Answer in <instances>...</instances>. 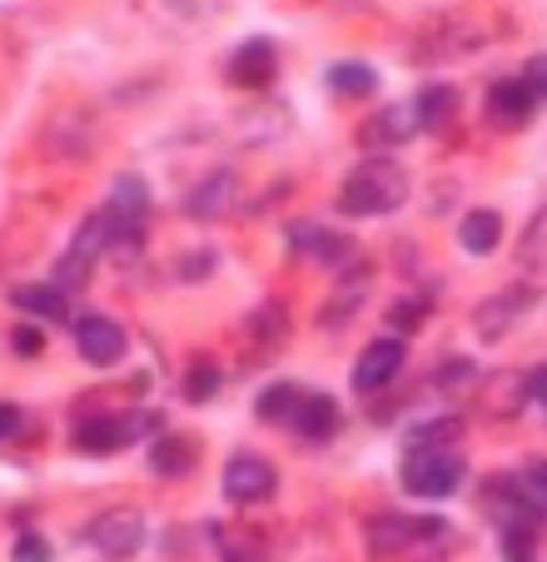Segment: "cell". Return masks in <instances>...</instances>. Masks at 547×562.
Listing matches in <instances>:
<instances>
[{
    "mask_svg": "<svg viewBox=\"0 0 547 562\" xmlns=\"http://www.w3.org/2000/svg\"><path fill=\"white\" fill-rule=\"evenodd\" d=\"M409 200V170L399 159H364L344 184H338V210L354 214V220H369V214H393Z\"/></svg>",
    "mask_w": 547,
    "mask_h": 562,
    "instance_id": "cell-1",
    "label": "cell"
},
{
    "mask_svg": "<svg viewBox=\"0 0 547 562\" xmlns=\"http://www.w3.org/2000/svg\"><path fill=\"white\" fill-rule=\"evenodd\" d=\"M399 477L413 498H448L464 483V458L453 443H409Z\"/></svg>",
    "mask_w": 547,
    "mask_h": 562,
    "instance_id": "cell-2",
    "label": "cell"
},
{
    "mask_svg": "<svg viewBox=\"0 0 547 562\" xmlns=\"http://www.w3.org/2000/svg\"><path fill=\"white\" fill-rule=\"evenodd\" d=\"M155 428H159V414H135V408L130 414H100L75 428V448H85V453H120V448L149 438Z\"/></svg>",
    "mask_w": 547,
    "mask_h": 562,
    "instance_id": "cell-3",
    "label": "cell"
},
{
    "mask_svg": "<svg viewBox=\"0 0 547 562\" xmlns=\"http://www.w3.org/2000/svg\"><path fill=\"white\" fill-rule=\"evenodd\" d=\"M443 532H448L443 518H413V513H383V518L364 522V538H369L373 552H403L428 538H443Z\"/></svg>",
    "mask_w": 547,
    "mask_h": 562,
    "instance_id": "cell-4",
    "label": "cell"
},
{
    "mask_svg": "<svg viewBox=\"0 0 547 562\" xmlns=\"http://www.w3.org/2000/svg\"><path fill=\"white\" fill-rule=\"evenodd\" d=\"M85 542L105 558H130V552L145 542V518L135 508H105L90 528H85Z\"/></svg>",
    "mask_w": 547,
    "mask_h": 562,
    "instance_id": "cell-5",
    "label": "cell"
},
{
    "mask_svg": "<svg viewBox=\"0 0 547 562\" xmlns=\"http://www.w3.org/2000/svg\"><path fill=\"white\" fill-rule=\"evenodd\" d=\"M75 349H80L85 363H96V369H115V363L125 359L130 339H125V329H120L115 318L90 314V318L75 324Z\"/></svg>",
    "mask_w": 547,
    "mask_h": 562,
    "instance_id": "cell-6",
    "label": "cell"
},
{
    "mask_svg": "<svg viewBox=\"0 0 547 562\" xmlns=\"http://www.w3.org/2000/svg\"><path fill=\"white\" fill-rule=\"evenodd\" d=\"M274 488H279V477H274L269 458L239 453L224 468V493H230L234 503H264V498H274Z\"/></svg>",
    "mask_w": 547,
    "mask_h": 562,
    "instance_id": "cell-7",
    "label": "cell"
},
{
    "mask_svg": "<svg viewBox=\"0 0 547 562\" xmlns=\"http://www.w3.org/2000/svg\"><path fill=\"white\" fill-rule=\"evenodd\" d=\"M403 369V339H379V344H369V349L358 353V363H354V389L369 398V393H379V389H389V379Z\"/></svg>",
    "mask_w": 547,
    "mask_h": 562,
    "instance_id": "cell-8",
    "label": "cell"
},
{
    "mask_svg": "<svg viewBox=\"0 0 547 562\" xmlns=\"http://www.w3.org/2000/svg\"><path fill=\"white\" fill-rule=\"evenodd\" d=\"M338 424H344V414H338V404L328 393H299V404H294V414H289L284 428H294V434L309 438V443H324V438L338 434Z\"/></svg>",
    "mask_w": 547,
    "mask_h": 562,
    "instance_id": "cell-9",
    "label": "cell"
},
{
    "mask_svg": "<svg viewBox=\"0 0 547 562\" xmlns=\"http://www.w3.org/2000/svg\"><path fill=\"white\" fill-rule=\"evenodd\" d=\"M537 110V95L527 90V80H498L488 90V125L498 130H523Z\"/></svg>",
    "mask_w": 547,
    "mask_h": 562,
    "instance_id": "cell-10",
    "label": "cell"
},
{
    "mask_svg": "<svg viewBox=\"0 0 547 562\" xmlns=\"http://www.w3.org/2000/svg\"><path fill=\"white\" fill-rule=\"evenodd\" d=\"M418 135V110L413 105H383L373 120L358 125V145L379 149V145H403V139Z\"/></svg>",
    "mask_w": 547,
    "mask_h": 562,
    "instance_id": "cell-11",
    "label": "cell"
},
{
    "mask_svg": "<svg viewBox=\"0 0 547 562\" xmlns=\"http://www.w3.org/2000/svg\"><path fill=\"white\" fill-rule=\"evenodd\" d=\"M274 70H279V55H274V45L269 41H244L239 50H234V60H230V86L264 90L274 80Z\"/></svg>",
    "mask_w": 547,
    "mask_h": 562,
    "instance_id": "cell-12",
    "label": "cell"
},
{
    "mask_svg": "<svg viewBox=\"0 0 547 562\" xmlns=\"http://www.w3.org/2000/svg\"><path fill=\"white\" fill-rule=\"evenodd\" d=\"M289 245H294V249H304V255H314V259H324V265H338V259H348V255H354V239H348V234L319 229V224H309V220L289 229Z\"/></svg>",
    "mask_w": 547,
    "mask_h": 562,
    "instance_id": "cell-13",
    "label": "cell"
},
{
    "mask_svg": "<svg viewBox=\"0 0 547 562\" xmlns=\"http://www.w3.org/2000/svg\"><path fill=\"white\" fill-rule=\"evenodd\" d=\"M498 239H503V220H498L493 210H468L464 220H458V245H464L468 255H493Z\"/></svg>",
    "mask_w": 547,
    "mask_h": 562,
    "instance_id": "cell-14",
    "label": "cell"
},
{
    "mask_svg": "<svg viewBox=\"0 0 547 562\" xmlns=\"http://www.w3.org/2000/svg\"><path fill=\"white\" fill-rule=\"evenodd\" d=\"M194 458H200V443H194V438H175V434H165L149 448V468H155L159 477H185L194 468Z\"/></svg>",
    "mask_w": 547,
    "mask_h": 562,
    "instance_id": "cell-15",
    "label": "cell"
},
{
    "mask_svg": "<svg viewBox=\"0 0 547 562\" xmlns=\"http://www.w3.org/2000/svg\"><path fill=\"white\" fill-rule=\"evenodd\" d=\"M328 90H338V95H348V100H369L373 90H379V75H373L369 65L344 60L328 70Z\"/></svg>",
    "mask_w": 547,
    "mask_h": 562,
    "instance_id": "cell-16",
    "label": "cell"
},
{
    "mask_svg": "<svg viewBox=\"0 0 547 562\" xmlns=\"http://www.w3.org/2000/svg\"><path fill=\"white\" fill-rule=\"evenodd\" d=\"M523 299H527L523 289H513V294H503V299H488V304L478 308V318H473V324H478V334H483V339H493V334H503L507 324H513V318L527 308Z\"/></svg>",
    "mask_w": 547,
    "mask_h": 562,
    "instance_id": "cell-17",
    "label": "cell"
},
{
    "mask_svg": "<svg viewBox=\"0 0 547 562\" xmlns=\"http://www.w3.org/2000/svg\"><path fill=\"white\" fill-rule=\"evenodd\" d=\"M15 308H25V314H41V318H65L70 314V304H65V289L60 284H21L15 289Z\"/></svg>",
    "mask_w": 547,
    "mask_h": 562,
    "instance_id": "cell-18",
    "label": "cell"
},
{
    "mask_svg": "<svg viewBox=\"0 0 547 562\" xmlns=\"http://www.w3.org/2000/svg\"><path fill=\"white\" fill-rule=\"evenodd\" d=\"M230 204H234V180L230 175H210V180L190 194V210L200 214V220H214V214H224Z\"/></svg>",
    "mask_w": 547,
    "mask_h": 562,
    "instance_id": "cell-19",
    "label": "cell"
},
{
    "mask_svg": "<svg viewBox=\"0 0 547 562\" xmlns=\"http://www.w3.org/2000/svg\"><path fill=\"white\" fill-rule=\"evenodd\" d=\"M453 105H458V90L453 86H428L423 90V100L413 110H418V130H443L453 115Z\"/></svg>",
    "mask_w": 547,
    "mask_h": 562,
    "instance_id": "cell-20",
    "label": "cell"
},
{
    "mask_svg": "<svg viewBox=\"0 0 547 562\" xmlns=\"http://www.w3.org/2000/svg\"><path fill=\"white\" fill-rule=\"evenodd\" d=\"M517 265H527L533 274H547V210L527 224V234L517 239Z\"/></svg>",
    "mask_w": 547,
    "mask_h": 562,
    "instance_id": "cell-21",
    "label": "cell"
},
{
    "mask_svg": "<svg viewBox=\"0 0 547 562\" xmlns=\"http://www.w3.org/2000/svg\"><path fill=\"white\" fill-rule=\"evenodd\" d=\"M214 393H220V363L194 359L190 373H185V398H190V404H210Z\"/></svg>",
    "mask_w": 547,
    "mask_h": 562,
    "instance_id": "cell-22",
    "label": "cell"
},
{
    "mask_svg": "<svg viewBox=\"0 0 547 562\" xmlns=\"http://www.w3.org/2000/svg\"><path fill=\"white\" fill-rule=\"evenodd\" d=\"M294 404H299V389H294V383H274L259 404H254V414H259L264 424H289Z\"/></svg>",
    "mask_w": 547,
    "mask_h": 562,
    "instance_id": "cell-23",
    "label": "cell"
},
{
    "mask_svg": "<svg viewBox=\"0 0 547 562\" xmlns=\"http://www.w3.org/2000/svg\"><path fill=\"white\" fill-rule=\"evenodd\" d=\"M523 404H527V393H523V383H517V373H498L493 389H488V408L503 414V418H513Z\"/></svg>",
    "mask_w": 547,
    "mask_h": 562,
    "instance_id": "cell-24",
    "label": "cell"
},
{
    "mask_svg": "<svg viewBox=\"0 0 547 562\" xmlns=\"http://www.w3.org/2000/svg\"><path fill=\"white\" fill-rule=\"evenodd\" d=\"M458 438H464V418H428L409 434V443H458Z\"/></svg>",
    "mask_w": 547,
    "mask_h": 562,
    "instance_id": "cell-25",
    "label": "cell"
},
{
    "mask_svg": "<svg viewBox=\"0 0 547 562\" xmlns=\"http://www.w3.org/2000/svg\"><path fill=\"white\" fill-rule=\"evenodd\" d=\"M90 265H96L90 255L70 249V255H65L60 265H55V284H60V289H85V284H90Z\"/></svg>",
    "mask_w": 547,
    "mask_h": 562,
    "instance_id": "cell-26",
    "label": "cell"
},
{
    "mask_svg": "<svg viewBox=\"0 0 547 562\" xmlns=\"http://www.w3.org/2000/svg\"><path fill=\"white\" fill-rule=\"evenodd\" d=\"M249 329H254V334H259V339L279 344V339H284V334H289V318H284V308H279V304H264V308H259V314H254V318H249Z\"/></svg>",
    "mask_w": 547,
    "mask_h": 562,
    "instance_id": "cell-27",
    "label": "cell"
},
{
    "mask_svg": "<svg viewBox=\"0 0 547 562\" xmlns=\"http://www.w3.org/2000/svg\"><path fill=\"white\" fill-rule=\"evenodd\" d=\"M523 488H527V503H543L547 508V458H533L523 468Z\"/></svg>",
    "mask_w": 547,
    "mask_h": 562,
    "instance_id": "cell-28",
    "label": "cell"
},
{
    "mask_svg": "<svg viewBox=\"0 0 547 562\" xmlns=\"http://www.w3.org/2000/svg\"><path fill=\"white\" fill-rule=\"evenodd\" d=\"M11 349L21 353V359H41V353H45V334L41 329H25V324H21V329H11Z\"/></svg>",
    "mask_w": 547,
    "mask_h": 562,
    "instance_id": "cell-29",
    "label": "cell"
},
{
    "mask_svg": "<svg viewBox=\"0 0 547 562\" xmlns=\"http://www.w3.org/2000/svg\"><path fill=\"white\" fill-rule=\"evenodd\" d=\"M523 80H527V90H533L537 100H547V55H533V60H527Z\"/></svg>",
    "mask_w": 547,
    "mask_h": 562,
    "instance_id": "cell-30",
    "label": "cell"
},
{
    "mask_svg": "<svg viewBox=\"0 0 547 562\" xmlns=\"http://www.w3.org/2000/svg\"><path fill=\"white\" fill-rule=\"evenodd\" d=\"M210 269H214V255L210 249H200V255H190L185 265H179V279H204Z\"/></svg>",
    "mask_w": 547,
    "mask_h": 562,
    "instance_id": "cell-31",
    "label": "cell"
},
{
    "mask_svg": "<svg viewBox=\"0 0 547 562\" xmlns=\"http://www.w3.org/2000/svg\"><path fill=\"white\" fill-rule=\"evenodd\" d=\"M523 393L533 398V404H547V363H537L533 373L523 379Z\"/></svg>",
    "mask_w": 547,
    "mask_h": 562,
    "instance_id": "cell-32",
    "label": "cell"
},
{
    "mask_svg": "<svg viewBox=\"0 0 547 562\" xmlns=\"http://www.w3.org/2000/svg\"><path fill=\"white\" fill-rule=\"evenodd\" d=\"M11 434H21V408L0 404V438H11Z\"/></svg>",
    "mask_w": 547,
    "mask_h": 562,
    "instance_id": "cell-33",
    "label": "cell"
},
{
    "mask_svg": "<svg viewBox=\"0 0 547 562\" xmlns=\"http://www.w3.org/2000/svg\"><path fill=\"white\" fill-rule=\"evenodd\" d=\"M393 318H399V324H409V329H413V324H423V318H428V304H423V299H418V308H393Z\"/></svg>",
    "mask_w": 547,
    "mask_h": 562,
    "instance_id": "cell-34",
    "label": "cell"
},
{
    "mask_svg": "<svg viewBox=\"0 0 547 562\" xmlns=\"http://www.w3.org/2000/svg\"><path fill=\"white\" fill-rule=\"evenodd\" d=\"M15 558H45V542L41 538H21L15 542Z\"/></svg>",
    "mask_w": 547,
    "mask_h": 562,
    "instance_id": "cell-35",
    "label": "cell"
}]
</instances>
